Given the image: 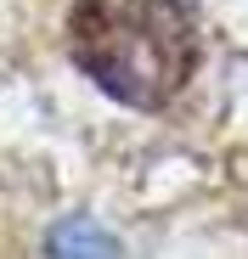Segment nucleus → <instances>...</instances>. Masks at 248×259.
Instances as JSON below:
<instances>
[{
	"instance_id": "obj_1",
	"label": "nucleus",
	"mask_w": 248,
	"mask_h": 259,
	"mask_svg": "<svg viewBox=\"0 0 248 259\" xmlns=\"http://www.w3.org/2000/svg\"><path fill=\"white\" fill-rule=\"evenodd\" d=\"M68 51L102 96L158 113L197 73V17L192 0H73Z\"/></svg>"
},
{
	"instance_id": "obj_2",
	"label": "nucleus",
	"mask_w": 248,
	"mask_h": 259,
	"mask_svg": "<svg viewBox=\"0 0 248 259\" xmlns=\"http://www.w3.org/2000/svg\"><path fill=\"white\" fill-rule=\"evenodd\" d=\"M46 259H118V237L96 220H85V214H73V220H62L46 242Z\"/></svg>"
}]
</instances>
